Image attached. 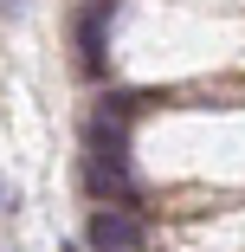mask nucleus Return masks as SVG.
Returning <instances> with one entry per match:
<instances>
[{
  "label": "nucleus",
  "instance_id": "7ed1b4c3",
  "mask_svg": "<svg viewBox=\"0 0 245 252\" xmlns=\"http://www.w3.org/2000/svg\"><path fill=\"white\" fill-rule=\"evenodd\" d=\"M110 13H116V0H97L78 20V65H84V78H104V26H110Z\"/></svg>",
  "mask_w": 245,
  "mask_h": 252
},
{
  "label": "nucleus",
  "instance_id": "39448f33",
  "mask_svg": "<svg viewBox=\"0 0 245 252\" xmlns=\"http://www.w3.org/2000/svg\"><path fill=\"white\" fill-rule=\"evenodd\" d=\"M0 7H7V13H20V0H0Z\"/></svg>",
  "mask_w": 245,
  "mask_h": 252
},
{
  "label": "nucleus",
  "instance_id": "f03ea898",
  "mask_svg": "<svg viewBox=\"0 0 245 252\" xmlns=\"http://www.w3.org/2000/svg\"><path fill=\"white\" fill-rule=\"evenodd\" d=\"M84 188H90V200L136 207V181H129V168H123V162H97V156H84Z\"/></svg>",
  "mask_w": 245,
  "mask_h": 252
},
{
  "label": "nucleus",
  "instance_id": "20e7f679",
  "mask_svg": "<svg viewBox=\"0 0 245 252\" xmlns=\"http://www.w3.org/2000/svg\"><path fill=\"white\" fill-rule=\"evenodd\" d=\"M13 207H20V188H13L7 175H0V214H13Z\"/></svg>",
  "mask_w": 245,
  "mask_h": 252
},
{
  "label": "nucleus",
  "instance_id": "f257e3e1",
  "mask_svg": "<svg viewBox=\"0 0 245 252\" xmlns=\"http://www.w3.org/2000/svg\"><path fill=\"white\" fill-rule=\"evenodd\" d=\"M84 239H90V252H136L149 233H142V214L136 207H97L90 226H84Z\"/></svg>",
  "mask_w": 245,
  "mask_h": 252
}]
</instances>
